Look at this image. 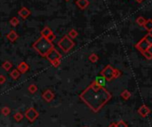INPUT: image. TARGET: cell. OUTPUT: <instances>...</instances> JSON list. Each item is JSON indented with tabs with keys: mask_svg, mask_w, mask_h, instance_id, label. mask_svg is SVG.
Here are the masks:
<instances>
[{
	"mask_svg": "<svg viewBox=\"0 0 152 127\" xmlns=\"http://www.w3.org/2000/svg\"><path fill=\"white\" fill-rule=\"evenodd\" d=\"M135 1H136L137 3H139V4H142L144 0H135Z\"/></svg>",
	"mask_w": 152,
	"mask_h": 127,
	"instance_id": "cell-34",
	"label": "cell"
},
{
	"mask_svg": "<svg viewBox=\"0 0 152 127\" xmlns=\"http://www.w3.org/2000/svg\"><path fill=\"white\" fill-rule=\"evenodd\" d=\"M28 92H29L30 93H35L37 91V86L36 85L32 84V85H30L28 87Z\"/></svg>",
	"mask_w": 152,
	"mask_h": 127,
	"instance_id": "cell-27",
	"label": "cell"
},
{
	"mask_svg": "<svg viewBox=\"0 0 152 127\" xmlns=\"http://www.w3.org/2000/svg\"><path fill=\"white\" fill-rule=\"evenodd\" d=\"M54 45L53 43L49 42L45 37L44 36H40L34 44H33V48L36 50L37 53H38L39 55H41L42 57H45L46 53L52 49L53 48Z\"/></svg>",
	"mask_w": 152,
	"mask_h": 127,
	"instance_id": "cell-2",
	"label": "cell"
},
{
	"mask_svg": "<svg viewBox=\"0 0 152 127\" xmlns=\"http://www.w3.org/2000/svg\"><path fill=\"white\" fill-rule=\"evenodd\" d=\"M65 1H69V0H65Z\"/></svg>",
	"mask_w": 152,
	"mask_h": 127,
	"instance_id": "cell-35",
	"label": "cell"
},
{
	"mask_svg": "<svg viewBox=\"0 0 152 127\" xmlns=\"http://www.w3.org/2000/svg\"><path fill=\"white\" fill-rule=\"evenodd\" d=\"M49 42H51V43H53L55 39H56V36H55V34H53V32L51 34V35H49L47 37H45Z\"/></svg>",
	"mask_w": 152,
	"mask_h": 127,
	"instance_id": "cell-29",
	"label": "cell"
},
{
	"mask_svg": "<svg viewBox=\"0 0 152 127\" xmlns=\"http://www.w3.org/2000/svg\"><path fill=\"white\" fill-rule=\"evenodd\" d=\"M116 126H117V127H128V126H127V124L126 123V122H124V121H118L117 124H116Z\"/></svg>",
	"mask_w": 152,
	"mask_h": 127,
	"instance_id": "cell-30",
	"label": "cell"
},
{
	"mask_svg": "<svg viewBox=\"0 0 152 127\" xmlns=\"http://www.w3.org/2000/svg\"><path fill=\"white\" fill-rule=\"evenodd\" d=\"M146 19L144 18V17H142V16H140V17H138L137 19H136V22H137V24L139 25V26H143L144 25V23L146 22Z\"/></svg>",
	"mask_w": 152,
	"mask_h": 127,
	"instance_id": "cell-24",
	"label": "cell"
},
{
	"mask_svg": "<svg viewBox=\"0 0 152 127\" xmlns=\"http://www.w3.org/2000/svg\"><path fill=\"white\" fill-rule=\"evenodd\" d=\"M121 75H122V73H121V71H120L119 69H114V72H113V77H114V79L120 77H121Z\"/></svg>",
	"mask_w": 152,
	"mask_h": 127,
	"instance_id": "cell-28",
	"label": "cell"
},
{
	"mask_svg": "<svg viewBox=\"0 0 152 127\" xmlns=\"http://www.w3.org/2000/svg\"><path fill=\"white\" fill-rule=\"evenodd\" d=\"M20 23V20L17 17H12L11 20H10V24L12 26V27H17Z\"/></svg>",
	"mask_w": 152,
	"mask_h": 127,
	"instance_id": "cell-22",
	"label": "cell"
},
{
	"mask_svg": "<svg viewBox=\"0 0 152 127\" xmlns=\"http://www.w3.org/2000/svg\"><path fill=\"white\" fill-rule=\"evenodd\" d=\"M52 63V66L54 67V68H58L60 65H61V60H56V61H53Z\"/></svg>",
	"mask_w": 152,
	"mask_h": 127,
	"instance_id": "cell-31",
	"label": "cell"
},
{
	"mask_svg": "<svg viewBox=\"0 0 152 127\" xmlns=\"http://www.w3.org/2000/svg\"><path fill=\"white\" fill-rule=\"evenodd\" d=\"M20 73L17 70V69L12 70L11 73H10V77H11L13 80H17V79L20 77Z\"/></svg>",
	"mask_w": 152,
	"mask_h": 127,
	"instance_id": "cell-18",
	"label": "cell"
},
{
	"mask_svg": "<svg viewBox=\"0 0 152 127\" xmlns=\"http://www.w3.org/2000/svg\"><path fill=\"white\" fill-rule=\"evenodd\" d=\"M28 69H29V66H28L25 61H21V62L19 64L18 68H17V70H18L20 74L26 73Z\"/></svg>",
	"mask_w": 152,
	"mask_h": 127,
	"instance_id": "cell-12",
	"label": "cell"
},
{
	"mask_svg": "<svg viewBox=\"0 0 152 127\" xmlns=\"http://www.w3.org/2000/svg\"><path fill=\"white\" fill-rule=\"evenodd\" d=\"M30 14H31V12H30L27 7H25V6L21 7V8L18 11V15H19L21 19H23V20H26Z\"/></svg>",
	"mask_w": 152,
	"mask_h": 127,
	"instance_id": "cell-9",
	"label": "cell"
},
{
	"mask_svg": "<svg viewBox=\"0 0 152 127\" xmlns=\"http://www.w3.org/2000/svg\"><path fill=\"white\" fill-rule=\"evenodd\" d=\"M145 28V29H147L149 32H152V20L151 19H149L146 20V22L144 23V25L142 26Z\"/></svg>",
	"mask_w": 152,
	"mask_h": 127,
	"instance_id": "cell-19",
	"label": "cell"
},
{
	"mask_svg": "<svg viewBox=\"0 0 152 127\" xmlns=\"http://www.w3.org/2000/svg\"><path fill=\"white\" fill-rule=\"evenodd\" d=\"M42 98L46 101V102H51L53 99H54V93H53V91L51 90H46L42 94Z\"/></svg>",
	"mask_w": 152,
	"mask_h": 127,
	"instance_id": "cell-8",
	"label": "cell"
},
{
	"mask_svg": "<svg viewBox=\"0 0 152 127\" xmlns=\"http://www.w3.org/2000/svg\"><path fill=\"white\" fill-rule=\"evenodd\" d=\"M6 37H7V39H8L10 42L13 43V42H15V41L18 39L19 36H18V34L15 32V30H11V31L6 35Z\"/></svg>",
	"mask_w": 152,
	"mask_h": 127,
	"instance_id": "cell-13",
	"label": "cell"
},
{
	"mask_svg": "<svg viewBox=\"0 0 152 127\" xmlns=\"http://www.w3.org/2000/svg\"><path fill=\"white\" fill-rule=\"evenodd\" d=\"M53 33V30L48 27V26H45L40 32L41 34V36H44V37H47L49 35H51Z\"/></svg>",
	"mask_w": 152,
	"mask_h": 127,
	"instance_id": "cell-14",
	"label": "cell"
},
{
	"mask_svg": "<svg viewBox=\"0 0 152 127\" xmlns=\"http://www.w3.org/2000/svg\"><path fill=\"white\" fill-rule=\"evenodd\" d=\"M120 96L125 100V101H128L130 98H131V96H132V94H131V93L128 91V90H124L122 93H121V94H120Z\"/></svg>",
	"mask_w": 152,
	"mask_h": 127,
	"instance_id": "cell-16",
	"label": "cell"
},
{
	"mask_svg": "<svg viewBox=\"0 0 152 127\" xmlns=\"http://www.w3.org/2000/svg\"><path fill=\"white\" fill-rule=\"evenodd\" d=\"M95 83L98 85H100V86H102V87H103L104 85H105V84H106V80H105V78L102 77V76H99V77H97L96 78H95Z\"/></svg>",
	"mask_w": 152,
	"mask_h": 127,
	"instance_id": "cell-15",
	"label": "cell"
},
{
	"mask_svg": "<svg viewBox=\"0 0 152 127\" xmlns=\"http://www.w3.org/2000/svg\"><path fill=\"white\" fill-rule=\"evenodd\" d=\"M24 116H25V118H26L29 122L32 123V122H34V121L39 117V113H38L33 107H31V108H29V109H28L26 110Z\"/></svg>",
	"mask_w": 152,
	"mask_h": 127,
	"instance_id": "cell-7",
	"label": "cell"
},
{
	"mask_svg": "<svg viewBox=\"0 0 152 127\" xmlns=\"http://www.w3.org/2000/svg\"><path fill=\"white\" fill-rule=\"evenodd\" d=\"M76 4L79 9L85 10L88 7V5L90 4V2H89V0H77Z\"/></svg>",
	"mask_w": 152,
	"mask_h": 127,
	"instance_id": "cell-11",
	"label": "cell"
},
{
	"mask_svg": "<svg viewBox=\"0 0 152 127\" xmlns=\"http://www.w3.org/2000/svg\"><path fill=\"white\" fill-rule=\"evenodd\" d=\"M1 113H2V115H4V116H8L10 113H11V109H10V108L9 107H7V106H5V107H4L2 109H1Z\"/></svg>",
	"mask_w": 152,
	"mask_h": 127,
	"instance_id": "cell-26",
	"label": "cell"
},
{
	"mask_svg": "<svg viewBox=\"0 0 152 127\" xmlns=\"http://www.w3.org/2000/svg\"><path fill=\"white\" fill-rule=\"evenodd\" d=\"M113 72H114V69L110 66V65H107L101 72V76H102L106 81H111L114 79L113 77Z\"/></svg>",
	"mask_w": 152,
	"mask_h": 127,
	"instance_id": "cell-5",
	"label": "cell"
},
{
	"mask_svg": "<svg viewBox=\"0 0 152 127\" xmlns=\"http://www.w3.org/2000/svg\"><path fill=\"white\" fill-rule=\"evenodd\" d=\"M108 127H117V126H116V124H115V123H112V124H110V125Z\"/></svg>",
	"mask_w": 152,
	"mask_h": 127,
	"instance_id": "cell-33",
	"label": "cell"
},
{
	"mask_svg": "<svg viewBox=\"0 0 152 127\" xmlns=\"http://www.w3.org/2000/svg\"><path fill=\"white\" fill-rule=\"evenodd\" d=\"M2 68L5 70V71H9L12 68V64L8 61H5L3 64H2Z\"/></svg>",
	"mask_w": 152,
	"mask_h": 127,
	"instance_id": "cell-20",
	"label": "cell"
},
{
	"mask_svg": "<svg viewBox=\"0 0 152 127\" xmlns=\"http://www.w3.org/2000/svg\"><path fill=\"white\" fill-rule=\"evenodd\" d=\"M152 46V32H149L143 38H142L134 47L141 53L150 50Z\"/></svg>",
	"mask_w": 152,
	"mask_h": 127,
	"instance_id": "cell-3",
	"label": "cell"
},
{
	"mask_svg": "<svg viewBox=\"0 0 152 127\" xmlns=\"http://www.w3.org/2000/svg\"><path fill=\"white\" fill-rule=\"evenodd\" d=\"M79 97L94 112L96 113L108 103L112 95L107 89L98 85L95 81H93Z\"/></svg>",
	"mask_w": 152,
	"mask_h": 127,
	"instance_id": "cell-1",
	"label": "cell"
},
{
	"mask_svg": "<svg viewBox=\"0 0 152 127\" xmlns=\"http://www.w3.org/2000/svg\"><path fill=\"white\" fill-rule=\"evenodd\" d=\"M138 113L141 115V117H142V118H146V117H148V116L150 115V113H151V109H150V108H149L148 106H146V105H142V106H141V107L139 108V109H138Z\"/></svg>",
	"mask_w": 152,
	"mask_h": 127,
	"instance_id": "cell-10",
	"label": "cell"
},
{
	"mask_svg": "<svg viewBox=\"0 0 152 127\" xmlns=\"http://www.w3.org/2000/svg\"><path fill=\"white\" fill-rule=\"evenodd\" d=\"M57 45L60 47V49L64 52V53H69L74 46H75V43L74 41L69 38L67 35L64 36L58 43H57Z\"/></svg>",
	"mask_w": 152,
	"mask_h": 127,
	"instance_id": "cell-4",
	"label": "cell"
},
{
	"mask_svg": "<svg viewBox=\"0 0 152 127\" xmlns=\"http://www.w3.org/2000/svg\"><path fill=\"white\" fill-rule=\"evenodd\" d=\"M6 82V77L4 75H0V85H4Z\"/></svg>",
	"mask_w": 152,
	"mask_h": 127,
	"instance_id": "cell-32",
	"label": "cell"
},
{
	"mask_svg": "<svg viewBox=\"0 0 152 127\" xmlns=\"http://www.w3.org/2000/svg\"><path fill=\"white\" fill-rule=\"evenodd\" d=\"M69 38H71L72 40H74L77 36H78V32L76 30V29H70L69 31V33H68V35H67Z\"/></svg>",
	"mask_w": 152,
	"mask_h": 127,
	"instance_id": "cell-17",
	"label": "cell"
},
{
	"mask_svg": "<svg viewBox=\"0 0 152 127\" xmlns=\"http://www.w3.org/2000/svg\"><path fill=\"white\" fill-rule=\"evenodd\" d=\"M45 58L50 61V62H53V61H56V60H61V54L60 53V52L58 50H56L54 47L52 48L45 55Z\"/></svg>",
	"mask_w": 152,
	"mask_h": 127,
	"instance_id": "cell-6",
	"label": "cell"
},
{
	"mask_svg": "<svg viewBox=\"0 0 152 127\" xmlns=\"http://www.w3.org/2000/svg\"><path fill=\"white\" fill-rule=\"evenodd\" d=\"M23 117H24V116H23L22 113H20V112H16V113L14 114V116H13V118H14V120H15L16 122H20V121L22 120Z\"/></svg>",
	"mask_w": 152,
	"mask_h": 127,
	"instance_id": "cell-21",
	"label": "cell"
},
{
	"mask_svg": "<svg viewBox=\"0 0 152 127\" xmlns=\"http://www.w3.org/2000/svg\"><path fill=\"white\" fill-rule=\"evenodd\" d=\"M98 60H99V57H98V55H97V54H95V53H92V54H90V56H89V61H90L91 62L95 63V62H97V61H98Z\"/></svg>",
	"mask_w": 152,
	"mask_h": 127,
	"instance_id": "cell-25",
	"label": "cell"
},
{
	"mask_svg": "<svg viewBox=\"0 0 152 127\" xmlns=\"http://www.w3.org/2000/svg\"><path fill=\"white\" fill-rule=\"evenodd\" d=\"M142 54L147 59V60H149V61H151L152 59V53L151 52V49L150 50H147V51H144V52H142Z\"/></svg>",
	"mask_w": 152,
	"mask_h": 127,
	"instance_id": "cell-23",
	"label": "cell"
}]
</instances>
